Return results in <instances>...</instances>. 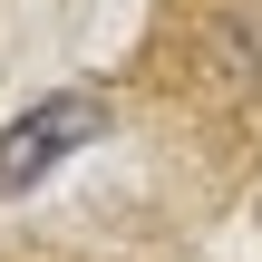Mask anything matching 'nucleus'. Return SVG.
I'll return each mask as SVG.
<instances>
[{
  "instance_id": "nucleus-1",
  "label": "nucleus",
  "mask_w": 262,
  "mask_h": 262,
  "mask_svg": "<svg viewBox=\"0 0 262 262\" xmlns=\"http://www.w3.org/2000/svg\"><path fill=\"white\" fill-rule=\"evenodd\" d=\"M146 88L175 117L262 136V0H165L146 29Z\"/></svg>"
},
{
  "instance_id": "nucleus-2",
  "label": "nucleus",
  "mask_w": 262,
  "mask_h": 262,
  "mask_svg": "<svg viewBox=\"0 0 262 262\" xmlns=\"http://www.w3.org/2000/svg\"><path fill=\"white\" fill-rule=\"evenodd\" d=\"M97 136V97H49V107H29V117H10V136H0V194H29L68 146H88Z\"/></svg>"
}]
</instances>
